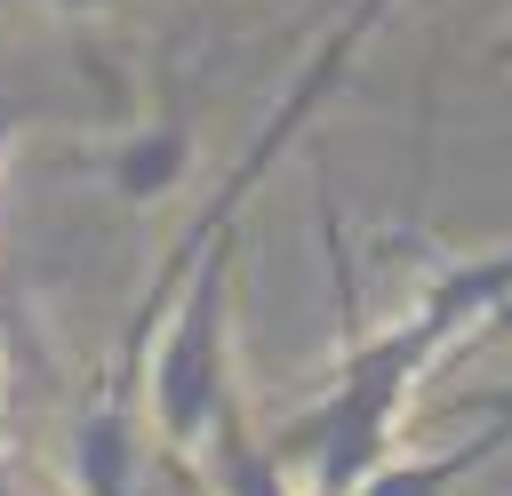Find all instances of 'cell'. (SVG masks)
I'll use <instances>...</instances> for the list:
<instances>
[{"instance_id":"cell-9","label":"cell","mask_w":512,"mask_h":496,"mask_svg":"<svg viewBox=\"0 0 512 496\" xmlns=\"http://www.w3.org/2000/svg\"><path fill=\"white\" fill-rule=\"evenodd\" d=\"M0 496H24V488H16V480H8V472H0Z\"/></svg>"},{"instance_id":"cell-8","label":"cell","mask_w":512,"mask_h":496,"mask_svg":"<svg viewBox=\"0 0 512 496\" xmlns=\"http://www.w3.org/2000/svg\"><path fill=\"white\" fill-rule=\"evenodd\" d=\"M496 72H512V40H496Z\"/></svg>"},{"instance_id":"cell-2","label":"cell","mask_w":512,"mask_h":496,"mask_svg":"<svg viewBox=\"0 0 512 496\" xmlns=\"http://www.w3.org/2000/svg\"><path fill=\"white\" fill-rule=\"evenodd\" d=\"M512 304V248H480V256H432L416 280V304L400 312L440 360L464 336H488V320Z\"/></svg>"},{"instance_id":"cell-3","label":"cell","mask_w":512,"mask_h":496,"mask_svg":"<svg viewBox=\"0 0 512 496\" xmlns=\"http://www.w3.org/2000/svg\"><path fill=\"white\" fill-rule=\"evenodd\" d=\"M192 160H200V144H192V128H184V120H144V128L112 136V144H88L72 168L104 176V192H112V200L152 208V200H168V192L192 176Z\"/></svg>"},{"instance_id":"cell-7","label":"cell","mask_w":512,"mask_h":496,"mask_svg":"<svg viewBox=\"0 0 512 496\" xmlns=\"http://www.w3.org/2000/svg\"><path fill=\"white\" fill-rule=\"evenodd\" d=\"M40 8H56V16H96V8H112V0H40Z\"/></svg>"},{"instance_id":"cell-5","label":"cell","mask_w":512,"mask_h":496,"mask_svg":"<svg viewBox=\"0 0 512 496\" xmlns=\"http://www.w3.org/2000/svg\"><path fill=\"white\" fill-rule=\"evenodd\" d=\"M512 448V424L504 416H480V432H464L456 448H440V456H416V464H376L360 488H344V496H448L464 472H480V464H496Z\"/></svg>"},{"instance_id":"cell-4","label":"cell","mask_w":512,"mask_h":496,"mask_svg":"<svg viewBox=\"0 0 512 496\" xmlns=\"http://www.w3.org/2000/svg\"><path fill=\"white\" fill-rule=\"evenodd\" d=\"M208 472H216V496H312L304 480H288V464L272 456V440L248 424V408L240 400H224L216 408V424H208Z\"/></svg>"},{"instance_id":"cell-1","label":"cell","mask_w":512,"mask_h":496,"mask_svg":"<svg viewBox=\"0 0 512 496\" xmlns=\"http://www.w3.org/2000/svg\"><path fill=\"white\" fill-rule=\"evenodd\" d=\"M232 264H240V216L216 224V240L200 248L192 280L176 288V304L160 320L152 368H144V416L176 464L208 448V424L232 400V352H224L232 344Z\"/></svg>"},{"instance_id":"cell-6","label":"cell","mask_w":512,"mask_h":496,"mask_svg":"<svg viewBox=\"0 0 512 496\" xmlns=\"http://www.w3.org/2000/svg\"><path fill=\"white\" fill-rule=\"evenodd\" d=\"M16 128H24V104H16V96H0V160H8V144H16Z\"/></svg>"}]
</instances>
